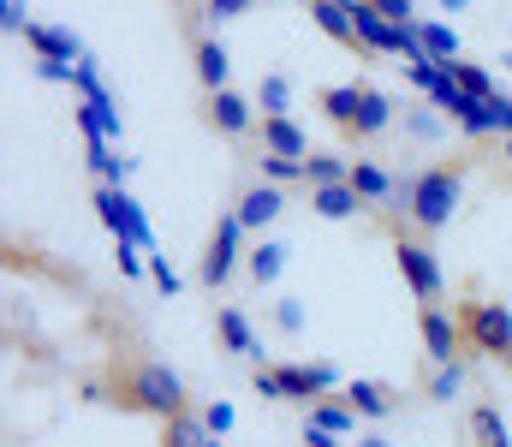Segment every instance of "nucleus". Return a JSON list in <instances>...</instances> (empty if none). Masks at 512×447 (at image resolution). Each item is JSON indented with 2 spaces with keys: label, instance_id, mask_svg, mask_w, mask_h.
<instances>
[{
  "label": "nucleus",
  "instance_id": "obj_1",
  "mask_svg": "<svg viewBox=\"0 0 512 447\" xmlns=\"http://www.w3.org/2000/svg\"><path fill=\"white\" fill-rule=\"evenodd\" d=\"M465 173H471V155H453V161H435V167H423V173L405 179L399 203H405V221L423 239L441 233V227H453V215L465 203Z\"/></svg>",
  "mask_w": 512,
  "mask_h": 447
},
{
  "label": "nucleus",
  "instance_id": "obj_2",
  "mask_svg": "<svg viewBox=\"0 0 512 447\" xmlns=\"http://www.w3.org/2000/svg\"><path fill=\"white\" fill-rule=\"evenodd\" d=\"M114 406L167 424V418L191 412V394H185L179 370H167V364H155V358H126V364L114 370Z\"/></svg>",
  "mask_w": 512,
  "mask_h": 447
},
{
  "label": "nucleus",
  "instance_id": "obj_3",
  "mask_svg": "<svg viewBox=\"0 0 512 447\" xmlns=\"http://www.w3.org/2000/svg\"><path fill=\"white\" fill-rule=\"evenodd\" d=\"M453 316L465 328V352L501 364L512 376V304L507 298H489V293H477V287H465V298L453 304Z\"/></svg>",
  "mask_w": 512,
  "mask_h": 447
},
{
  "label": "nucleus",
  "instance_id": "obj_4",
  "mask_svg": "<svg viewBox=\"0 0 512 447\" xmlns=\"http://www.w3.org/2000/svg\"><path fill=\"white\" fill-rule=\"evenodd\" d=\"M393 269H399V281L411 287L417 304H441V298H447V269H441L435 245H429L423 233L393 227Z\"/></svg>",
  "mask_w": 512,
  "mask_h": 447
},
{
  "label": "nucleus",
  "instance_id": "obj_5",
  "mask_svg": "<svg viewBox=\"0 0 512 447\" xmlns=\"http://www.w3.org/2000/svg\"><path fill=\"white\" fill-rule=\"evenodd\" d=\"M245 227H239V215L233 209H221L215 215V227H209V245H203V257H197V287H209V293H221L239 269H245Z\"/></svg>",
  "mask_w": 512,
  "mask_h": 447
},
{
  "label": "nucleus",
  "instance_id": "obj_6",
  "mask_svg": "<svg viewBox=\"0 0 512 447\" xmlns=\"http://www.w3.org/2000/svg\"><path fill=\"white\" fill-rule=\"evenodd\" d=\"M256 120H262V108H256V96L245 90H215V96H203V126L215 132V138H227V144H245L256 132Z\"/></svg>",
  "mask_w": 512,
  "mask_h": 447
},
{
  "label": "nucleus",
  "instance_id": "obj_7",
  "mask_svg": "<svg viewBox=\"0 0 512 447\" xmlns=\"http://www.w3.org/2000/svg\"><path fill=\"white\" fill-rule=\"evenodd\" d=\"M90 203H96L102 227H108L120 245H137V251H149V221L137 215V203H131L126 185H96V191H90Z\"/></svg>",
  "mask_w": 512,
  "mask_h": 447
},
{
  "label": "nucleus",
  "instance_id": "obj_8",
  "mask_svg": "<svg viewBox=\"0 0 512 447\" xmlns=\"http://www.w3.org/2000/svg\"><path fill=\"white\" fill-rule=\"evenodd\" d=\"M417 334H423V358L429 364H459L465 352V328L447 304H417Z\"/></svg>",
  "mask_w": 512,
  "mask_h": 447
},
{
  "label": "nucleus",
  "instance_id": "obj_9",
  "mask_svg": "<svg viewBox=\"0 0 512 447\" xmlns=\"http://www.w3.org/2000/svg\"><path fill=\"white\" fill-rule=\"evenodd\" d=\"M191 72H197L203 96L227 90V78H233V54H227V42H221L215 30H191Z\"/></svg>",
  "mask_w": 512,
  "mask_h": 447
},
{
  "label": "nucleus",
  "instance_id": "obj_10",
  "mask_svg": "<svg viewBox=\"0 0 512 447\" xmlns=\"http://www.w3.org/2000/svg\"><path fill=\"white\" fill-rule=\"evenodd\" d=\"M233 215H239V227H245V233H262V227H274V221L286 215V191H280V185H268V179H251V185L233 197Z\"/></svg>",
  "mask_w": 512,
  "mask_h": 447
},
{
  "label": "nucleus",
  "instance_id": "obj_11",
  "mask_svg": "<svg viewBox=\"0 0 512 447\" xmlns=\"http://www.w3.org/2000/svg\"><path fill=\"white\" fill-rule=\"evenodd\" d=\"M393 120H399L393 96L376 90V84H358V126H352V144H376V138H387Z\"/></svg>",
  "mask_w": 512,
  "mask_h": 447
},
{
  "label": "nucleus",
  "instance_id": "obj_12",
  "mask_svg": "<svg viewBox=\"0 0 512 447\" xmlns=\"http://www.w3.org/2000/svg\"><path fill=\"white\" fill-rule=\"evenodd\" d=\"M215 340H221L233 358H251V364H262V340H256L251 316H245L239 304H215Z\"/></svg>",
  "mask_w": 512,
  "mask_h": 447
},
{
  "label": "nucleus",
  "instance_id": "obj_13",
  "mask_svg": "<svg viewBox=\"0 0 512 447\" xmlns=\"http://www.w3.org/2000/svg\"><path fill=\"white\" fill-rule=\"evenodd\" d=\"M256 144L268 149V155L310 161V138H304V126H298L292 114H262V120H256Z\"/></svg>",
  "mask_w": 512,
  "mask_h": 447
},
{
  "label": "nucleus",
  "instance_id": "obj_14",
  "mask_svg": "<svg viewBox=\"0 0 512 447\" xmlns=\"http://www.w3.org/2000/svg\"><path fill=\"white\" fill-rule=\"evenodd\" d=\"M340 400H346L358 418H370V424H382V418L399 412V394H393L387 382H370V376H352V382L340 388Z\"/></svg>",
  "mask_w": 512,
  "mask_h": 447
},
{
  "label": "nucleus",
  "instance_id": "obj_15",
  "mask_svg": "<svg viewBox=\"0 0 512 447\" xmlns=\"http://www.w3.org/2000/svg\"><path fill=\"white\" fill-rule=\"evenodd\" d=\"M24 42L36 48V60H60V66H78V60H84V42H78L66 24H30Z\"/></svg>",
  "mask_w": 512,
  "mask_h": 447
},
{
  "label": "nucleus",
  "instance_id": "obj_16",
  "mask_svg": "<svg viewBox=\"0 0 512 447\" xmlns=\"http://www.w3.org/2000/svg\"><path fill=\"white\" fill-rule=\"evenodd\" d=\"M352 191L364 197V203H399V191H405V179H393L382 161H370V155H358L352 161Z\"/></svg>",
  "mask_w": 512,
  "mask_h": 447
},
{
  "label": "nucleus",
  "instance_id": "obj_17",
  "mask_svg": "<svg viewBox=\"0 0 512 447\" xmlns=\"http://www.w3.org/2000/svg\"><path fill=\"white\" fill-rule=\"evenodd\" d=\"M310 6V18H316V30L328 36V42H340V48H358V24H352V6L346 0H304ZM364 54V48H358Z\"/></svg>",
  "mask_w": 512,
  "mask_h": 447
},
{
  "label": "nucleus",
  "instance_id": "obj_18",
  "mask_svg": "<svg viewBox=\"0 0 512 447\" xmlns=\"http://www.w3.org/2000/svg\"><path fill=\"white\" fill-rule=\"evenodd\" d=\"M310 209H316L322 221H352V215L370 209V203L352 191V179H340V185H310Z\"/></svg>",
  "mask_w": 512,
  "mask_h": 447
},
{
  "label": "nucleus",
  "instance_id": "obj_19",
  "mask_svg": "<svg viewBox=\"0 0 512 447\" xmlns=\"http://www.w3.org/2000/svg\"><path fill=\"white\" fill-rule=\"evenodd\" d=\"M316 108L328 114V126H334L340 138H352V126H358V84H328V90H316Z\"/></svg>",
  "mask_w": 512,
  "mask_h": 447
},
{
  "label": "nucleus",
  "instance_id": "obj_20",
  "mask_svg": "<svg viewBox=\"0 0 512 447\" xmlns=\"http://www.w3.org/2000/svg\"><path fill=\"white\" fill-rule=\"evenodd\" d=\"M304 424H310V430H328V436H340V442H346V436L358 430V412H352L340 394H328V400L304 406Z\"/></svg>",
  "mask_w": 512,
  "mask_h": 447
},
{
  "label": "nucleus",
  "instance_id": "obj_21",
  "mask_svg": "<svg viewBox=\"0 0 512 447\" xmlns=\"http://www.w3.org/2000/svg\"><path fill=\"white\" fill-rule=\"evenodd\" d=\"M471 447H512V430H507V418H501L495 400H477L471 406Z\"/></svg>",
  "mask_w": 512,
  "mask_h": 447
},
{
  "label": "nucleus",
  "instance_id": "obj_22",
  "mask_svg": "<svg viewBox=\"0 0 512 447\" xmlns=\"http://www.w3.org/2000/svg\"><path fill=\"white\" fill-rule=\"evenodd\" d=\"M447 72H453V84H459L465 96H483V102H495V96H501V84H495V72H489L483 60H465V54H459Z\"/></svg>",
  "mask_w": 512,
  "mask_h": 447
},
{
  "label": "nucleus",
  "instance_id": "obj_23",
  "mask_svg": "<svg viewBox=\"0 0 512 447\" xmlns=\"http://www.w3.org/2000/svg\"><path fill=\"white\" fill-rule=\"evenodd\" d=\"M280 269H286V245H274V239H256L251 257H245V275H251L256 287H274V281H280Z\"/></svg>",
  "mask_w": 512,
  "mask_h": 447
},
{
  "label": "nucleus",
  "instance_id": "obj_24",
  "mask_svg": "<svg viewBox=\"0 0 512 447\" xmlns=\"http://www.w3.org/2000/svg\"><path fill=\"white\" fill-rule=\"evenodd\" d=\"M209 424H203V412H179V418H167L161 424V447H209Z\"/></svg>",
  "mask_w": 512,
  "mask_h": 447
},
{
  "label": "nucleus",
  "instance_id": "obj_25",
  "mask_svg": "<svg viewBox=\"0 0 512 447\" xmlns=\"http://www.w3.org/2000/svg\"><path fill=\"white\" fill-rule=\"evenodd\" d=\"M417 36H423L429 60H441V66L459 60V30H453V24H441V18H417Z\"/></svg>",
  "mask_w": 512,
  "mask_h": 447
},
{
  "label": "nucleus",
  "instance_id": "obj_26",
  "mask_svg": "<svg viewBox=\"0 0 512 447\" xmlns=\"http://www.w3.org/2000/svg\"><path fill=\"white\" fill-rule=\"evenodd\" d=\"M340 179H352V161L334 155V149H310V161H304V185H340Z\"/></svg>",
  "mask_w": 512,
  "mask_h": 447
},
{
  "label": "nucleus",
  "instance_id": "obj_27",
  "mask_svg": "<svg viewBox=\"0 0 512 447\" xmlns=\"http://www.w3.org/2000/svg\"><path fill=\"white\" fill-rule=\"evenodd\" d=\"M256 179H268V185H304V161H292V155H268V149H256Z\"/></svg>",
  "mask_w": 512,
  "mask_h": 447
},
{
  "label": "nucleus",
  "instance_id": "obj_28",
  "mask_svg": "<svg viewBox=\"0 0 512 447\" xmlns=\"http://www.w3.org/2000/svg\"><path fill=\"white\" fill-rule=\"evenodd\" d=\"M459 388H465V364H429V382H423V400H435V406H447V400H459Z\"/></svg>",
  "mask_w": 512,
  "mask_h": 447
},
{
  "label": "nucleus",
  "instance_id": "obj_29",
  "mask_svg": "<svg viewBox=\"0 0 512 447\" xmlns=\"http://www.w3.org/2000/svg\"><path fill=\"white\" fill-rule=\"evenodd\" d=\"M256 108H262V114H292V84H286L280 72H268V78L256 84Z\"/></svg>",
  "mask_w": 512,
  "mask_h": 447
},
{
  "label": "nucleus",
  "instance_id": "obj_30",
  "mask_svg": "<svg viewBox=\"0 0 512 447\" xmlns=\"http://www.w3.org/2000/svg\"><path fill=\"white\" fill-rule=\"evenodd\" d=\"M90 167H96V185H126V161H114L108 144H90Z\"/></svg>",
  "mask_w": 512,
  "mask_h": 447
},
{
  "label": "nucleus",
  "instance_id": "obj_31",
  "mask_svg": "<svg viewBox=\"0 0 512 447\" xmlns=\"http://www.w3.org/2000/svg\"><path fill=\"white\" fill-rule=\"evenodd\" d=\"M251 388H256V400H268V406H286V388H280V370H274V364H256Z\"/></svg>",
  "mask_w": 512,
  "mask_h": 447
},
{
  "label": "nucleus",
  "instance_id": "obj_32",
  "mask_svg": "<svg viewBox=\"0 0 512 447\" xmlns=\"http://www.w3.org/2000/svg\"><path fill=\"white\" fill-rule=\"evenodd\" d=\"M405 132H411V138H441V108H435V102H429V108H411V114H405Z\"/></svg>",
  "mask_w": 512,
  "mask_h": 447
},
{
  "label": "nucleus",
  "instance_id": "obj_33",
  "mask_svg": "<svg viewBox=\"0 0 512 447\" xmlns=\"http://www.w3.org/2000/svg\"><path fill=\"white\" fill-rule=\"evenodd\" d=\"M251 6H256V0H203L197 12H203L209 24H227V18H239V12H251Z\"/></svg>",
  "mask_w": 512,
  "mask_h": 447
},
{
  "label": "nucleus",
  "instance_id": "obj_34",
  "mask_svg": "<svg viewBox=\"0 0 512 447\" xmlns=\"http://www.w3.org/2000/svg\"><path fill=\"white\" fill-rule=\"evenodd\" d=\"M274 322H280V334H298L304 328V298H280L274 304Z\"/></svg>",
  "mask_w": 512,
  "mask_h": 447
},
{
  "label": "nucleus",
  "instance_id": "obj_35",
  "mask_svg": "<svg viewBox=\"0 0 512 447\" xmlns=\"http://www.w3.org/2000/svg\"><path fill=\"white\" fill-rule=\"evenodd\" d=\"M387 24H417V0H370Z\"/></svg>",
  "mask_w": 512,
  "mask_h": 447
},
{
  "label": "nucleus",
  "instance_id": "obj_36",
  "mask_svg": "<svg viewBox=\"0 0 512 447\" xmlns=\"http://www.w3.org/2000/svg\"><path fill=\"white\" fill-rule=\"evenodd\" d=\"M203 424H209V436L221 442V436L233 430V406H227V400H215V406H203Z\"/></svg>",
  "mask_w": 512,
  "mask_h": 447
},
{
  "label": "nucleus",
  "instance_id": "obj_37",
  "mask_svg": "<svg viewBox=\"0 0 512 447\" xmlns=\"http://www.w3.org/2000/svg\"><path fill=\"white\" fill-rule=\"evenodd\" d=\"M0 12H6V18H0V24H6V36H24V30H30V24H36V18H30V12H24V0H6V6H0Z\"/></svg>",
  "mask_w": 512,
  "mask_h": 447
},
{
  "label": "nucleus",
  "instance_id": "obj_38",
  "mask_svg": "<svg viewBox=\"0 0 512 447\" xmlns=\"http://www.w3.org/2000/svg\"><path fill=\"white\" fill-rule=\"evenodd\" d=\"M149 281H155V293H179V275H173V269H167V257H149Z\"/></svg>",
  "mask_w": 512,
  "mask_h": 447
},
{
  "label": "nucleus",
  "instance_id": "obj_39",
  "mask_svg": "<svg viewBox=\"0 0 512 447\" xmlns=\"http://www.w3.org/2000/svg\"><path fill=\"white\" fill-rule=\"evenodd\" d=\"M304 447H340V436H328V430H310V424H304Z\"/></svg>",
  "mask_w": 512,
  "mask_h": 447
},
{
  "label": "nucleus",
  "instance_id": "obj_40",
  "mask_svg": "<svg viewBox=\"0 0 512 447\" xmlns=\"http://www.w3.org/2000/svg\"><path fill=\"white\" fill-rule=\"evenodd\" d=\"M501 173H507V185H512V138H501Z\"/></svg>",
  "mask_w": 512,
  "mask_h": 447
},
{
  "label": "nucleus",
  "instance_id": "obj_41",
  "mask_svg": "<svg viewBox=\"0 0 512 447\" xmlns=\"http://www.w3.org/2000/svg\"><path fill=\"white\" fill-rule=\"evenodd\" d=\"M435 6H441V12H447V18H453V12H465V6H471V0H435Z\"/></svg>",
  "mask_w": 512,
  "mask_h": 447
},
{
  "label": "nucleus",
  "instance_id": "obj_42",
  "mask_svg": "<svg viewBox=\"0 0 512 447\" xmlns=\"http://www.w3.org/2000/svg\"><path fill=\"white\" fill-rule=\"evenodd\" d=\"M358 447H393L387 436H358Z\"/></svg>",
  "mask_w": 512,
  "mask_h": 447
},
{
  "label": "nucleus",
  "instance_id": "obj_43",
  "mask_svg": "<svg viewBox=\"0 0 512 447\" xmlns=\"http://www.w3.org/2000/svg\"><path fill=\"white\" fill-rule=\"evenodd\" d=\"M501 66H507V72H512V48H501Z\"/></svg>",
  "mask_w": 512,
  "mask_h": 447
}]
</instances>
